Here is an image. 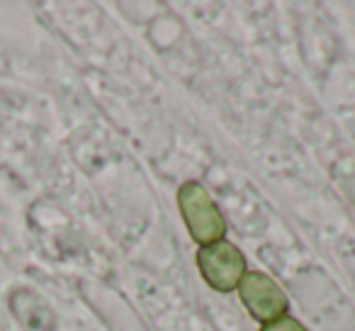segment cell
<instances>
[{"label":"cell","mask_w":355,"mask_h":331,"mask_svg":"<svg viewBox=\"0 0 355 331\" xmlns=\"http://www.w3.org/2000/svg\"><path fill=\"white\" fill-rule=\"evenodd\" d=\"M178 210L183 217L185 227H188L190 237L200 246H209L214 241H222L227 234V222H224L222 212L209 198L207 188L198 180H188L178 188Z\"/></svg>","instance_id":"6da1fadb"},{"label":"cell","mask_w":355,"mask_h":331,"mask_svg":"<svg viewBox=\"0 0 355 331\" xmlns=\"http://www.w3.org/2000/svg\"><path fill=\"white\" fill-rule=\"evenodd\" d=\"M195 261H198V271L205 282L224 295L236 290L241 278L246 275V256L227 239L209 244V246H200Z\"/></svg>","instance_id":"7a4b0ae2"},{"label":"cell","mask_w":355,"mask_h":331,"mask_svg":"<svg viewBox=\"0 0 355 331\" xmlns=\"http://www.w3.org/2000/svg\"><path fill=\"white\" fill-rule=\"evenodd\" d=\"M258 331H306L304 324H300V321L295 319V316H280V319L275 321H268V324H261V329Z\"/></svg>","instance_id":"5b68a950"},{"label":"cell","mask_w":355,"mask_h":331,"mask_svg":"<svg viewBox=\"0 0 355 331\" xmlns=\"http://www.w3.org/2000/svg\"><path fill=\"white\" fill-rule=\"evenodd\" d=\"M236 290L248 314L256 321H261V324L280 319L290 309V300L280 290V285L261 271H246V275L241 278Z\"/></svg>","instance_id":"3957f363"},{"label":"cell","mask_w":355,"mask_h":331,"mask_svg":"<svg viewBox=\"0 0 355 331\" xmlns=\"http://www.w3.org/2000/svg\"><path fill=\"white\" fill-rule=\"evenodd\" d=\"M10 312L22 331H54L56 314L51 305L35 290L20 287L10 295Z\"/></svg>","instance_id":"277c9868"}]
</instances>
